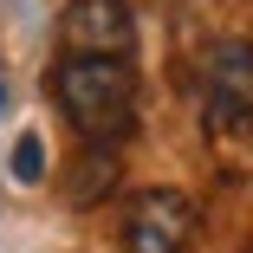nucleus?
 <instances>
[{
  "label": "nucleus",
  "instance_id": "nucleus-1",
  "mask_svg": "<svg viewBox=\"0 0 253 253\" xmlns=\"http://www.w3.org/2000/svg\"><path fill=\"white\" fill-rule=\"evenodd\" d=\"M52 97L65 124L91 143V149H117L136 130V72L130 59H59L52 72Z\"/></svg>",
  "mask_w": 253,
  "mask_h": 253
},
{
  "label": "nucleus",
  "instance_id": "nucleus-2",
  "mask_svg": "<svg viewBox=\"0 0 253 253\" xmlns=\"http://www.w3.org/2000/svg\"><path fill=\"white\" fill-rule=\"evenodd\" d=\"M208 130L214 136H253V45L247 39H214L208 45Z\"/></svg>",
  "mask_w": 253,
  "mask_h": 253
},
{
  "label": "nucleus",
  "instance_id": "nucleus-3",
  "mask_svg": "<svg viewBox=\"0 0 253 253\" xmlns=\"http://www.w3.org/2000/svg\"><path fill=\"white\" fill-rule=\"evenodd\" d=\"M195 234V201L175 188H149L124 214V253H182Z\"/></svg>",
  "mask_w": 253,
  "mask_h": 253
},
{
  "label": "nucleus",
  "instance_id": "nucleus-4",
  "mask_svg": "<svg viewBox=\"0 0 253 253\" xmlns=\"http://www.w3.org/2000/svg\"><path fill=\"white\" fill-rule=\"evenodd\" d=\"M59 39L72 45V59H130L136 20H130L124 0H72Z\"/></svg>",
  "mask_w": 253,
  "mask_h": 253
},
{
  "label": "nucleus",
  "instance_id": "nucleus-5",
  "mask_svg": "<svg viewBox=\"0 0 253 253\" xmlns=\"http://www.w3.org/2000/svg\"><path fill=\"white\" fill-rule=\"evenodd\" d=\"M13 175H20V182H39V175H45V143H39L33 130L13 143Z\"/></svg>",
  "mask_w": 253,
  "mask_h": 253
},
{
  "label": "nucleus",
  "instance_id": "nucleus-6",
  "mask_svg": "<svg viewBox=\"0 0 253 253\" xmlns=\"http://www.w3.org/2000/svg\"><path fill=\"white\" fill-rule=\"evenodd\" d=\"M0 97H7V91H0Z\"/></svg>",
  "mask_w": 253,
  "mask_h": 253
}]
</instances>
